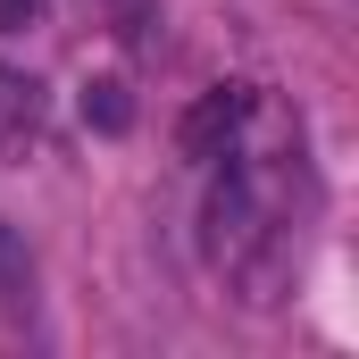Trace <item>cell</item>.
<instances>
[{
    "mask_svg": "<svg viewBox=\"0 0 359 359\" xmlns=\"http://www.w3.org/2000/svg\"><path fill=\"white\" fill-rule=\"evenodd\" d=\"M259 109H268V100H259V84H209V92L176 117V151L209 168L217 151H234V142L259 126Z\"/></svg>",
    "mask_w": 359,
    "mask_h": 359,
    "instance_id": "cell-1",
    "label": "cell"
},
{
    "mask_svg": "<svg viewBox=\"0 0 359 359\" xmlns=\"http://www.w3.org/2000/svg\"><path fill=\"white\" fill-rule=\"evenodd\" d=\"M42 142V84L0 67V151H34Z\"/></svg>",
    "mask_w": 359,
    "mask_h": 359,
    "instance_id": "cell-2",
    "label": "cell"
},
{
    "mask_svg": "<svg viewBox=\"0 0 359 359\" xmlns=\"http://www.w3.org/2000/svg\"><path fill=\"white\" fill-rule=\"evenodd\" d=\"M76 109H84L92 134H126V126H134V92L117 84V76H84V100H76Z\"/></svg>",
    "mask_w": 359,
    "mask_h": 359,
    "instance_id": "cell-3",
    "label": "cell"
},
{
    "mask_svg": "<svg viewBox=\"0 0 359 359\" xmlns=\"http://www.w3.org/2000/svg\"><path fill=\"white\" fill-rule=\"evenodd\" d=\"M0 309H34V268L17 259V234L0 226Z\"/></svg>",
    "mask_w": 359,
    "mask_h": 359,
    "instance_id": "cell-4",
    "label": "cell"
},
{
    "mask_svg": "<svg viewBox=\"0 0 359 359\" xmlns=\"http://www.w3.org/2000/svg\"><path fill=\"white\" fill-rule=\"evenodd\" d=\"M42 8H50V0H0V42L34 34V25H42Z\"/></svg>",
    "mask_w": 359,
    "mask_h": 359,
    "instance_id": "cell-5",
    "label": "cell"
}]
</instances>
